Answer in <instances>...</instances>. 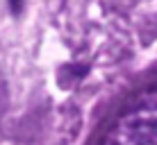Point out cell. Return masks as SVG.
Here are the masks:
<instances>
[{
  "label": "cell",
  "mask_w": 157,
  "mask_h": 145,
  "mask_svg": "<svg viewBox=\"0 0 157 145\" xmlns=\"http://www.w3.org/2000/svg\"><path fill=\"white\" fill-rule=\"evenodd\" d=\"M98 145H157V79L123 100L107 120Z\"/></svg>",
  "instance_id": "6da1fadb"
},
{
  "label": "cell",
  "mask_w": 157,
  "mask_h": 145,
  "mask_svg": "<svg viewBox=\"0 0 157 145\" xmlns=\"http://www.w3.org/2000/svg\"><path fill=\"white\" fill-rule=\"evenodd\" d=\"M9 2H12V7H14V9H18V7H21V2H23V0H9Z\"/></svg>",
  "instance_id": "7a4b0ae2"
}]
</instances>
